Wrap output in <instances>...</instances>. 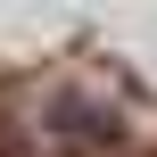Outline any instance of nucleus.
<instances>
[{
  "label": "nucleus",
  "mask_w": 157,
  "mask_h": 157,
  "mask_svg": "<svg viewBox=\"0 0 157 157\" xmlns=\"http://www.w3.org/2000/svg\"><path fill=\"white\" fill-rule=\"evenodd\" d=\"M58 132H66V141H108L116 124H108L99 108H83V99H58Z\"/></svg>",
  "instance_id": "1"
}]
</instances>
